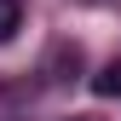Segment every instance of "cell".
Listing matches in <instances>:
<instances>
[{
	"label": "cell",
	"instance_id": "6da1fadb",
	"mask_svg": "<svg viewBox=\"0 0 121 121\" xmlns=\"http://www.w3.org/2000/svg\"><path fill=\"white\" fill-rule=\"evenodd\" d=\"M46 75H52V81H75V75H81V46L58 40V46H52V58H46Z\"/></svg>",
	"mask_w": 121,
	"mask_h": 121
},
{
	"label": "cell",
	"instance_id": "3957f363",
	"mask_svg": "<svg viewBox=\"0 0 121 121\" xmlns=\"http://www.w3.org/2000/svg\"><path fill=\"white\" fill-rule=\"evenodd\" d=\"M92 92H98V98H121V64H110V69L92 75Z\"/></svg>",
	"mask_w": 121,
	"mask_h": 121
},
{
	"label": "cell",
	"instance_id": "277c9868",
	"mask_svg": "<svg viewBox=\"0 0 121 121\" xmlns=\"http://www.w3.org/2000/svg\"><path fill=\"white\" fill-rule=\"evenodd\" d=\"M69 121H92V115H69Z\"/></svg>",
	"mask_w": 121,
	"mask_h": 121
},
{
	"label": "cell",
	"instance_id": "7a4b0ae2",
	"mask_svg": "<svg viewBox=\"0 0 121 121\" xmlns=\"http://www.w3.org/2000/svg\"><path fill=\"white\" fill-rule=\"evenodd\" d=\"M23 29V0H0V40H12Z\"/></svg>",
	"mask_w": 121,
	"mask_h": 121
}]
</instances>
